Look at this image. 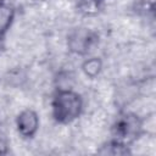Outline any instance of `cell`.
Returning a JSON list of instances; mask_svg holds the SVG:
<instances>
[{
	"mask_svg": "<svg viewBox=\"0 0 156 156\" xmlns=\"http://www.w3.org/2000/svg\"><path fill=\"white\" fill-rule=\"evenodd\" d=\"M82 99L72 90H58L52 100L54 118L62 124H67L78 118L82 111Z\"/></svg>",
	"mask_w": 156,
	"mask_h": 156,
	"instance_id": "1",
	"label": "cell"
},
{
	"mask_svg": "<svg viewBox=\"0 0 156 156\" xmlns=\"http://www.w3.org/2000/svg\"><path fill=\"white\" fill-rule=\"evenodd\" d=\"M143 129L141 119L134 113H123L121 115L113 124L112 132L115 140H118L123 144H128L139 138Z\"/></svg>",
	"mask_w": 156,
	"mask_h": 156,
	"instance_id": "2",
	"label": "cell"
},
{
	"mask_svg": "<svg viewBox=\"0 0 156 156\" xmlns=\"http://www.w3.org/2000/svg\"><path fill=\"white\" fill-rule=\"evenodd\" d=\"M98 40L99 37L95 32L87 28H79L69 34L68 48L72 52H76L78 55H85L95 46Z\"/></svg>",
	"mask_w": 156,
	"mask_h": 156,
	"instance_id": "3",
	"label": "cell"
},
{
	"mask_svg": "<svg viewBox=\"0 0 156 156\" xmlns=\"http://www.w3.org/2000/svg\"><path fill=\"white\" fill-rule=\"evenodd\" d=\"M17 129L20 134L24 138H32L39 127V118L38 115L33 110H24L22 111L17 119H16Z\"/></svg>",
	"mask_w": 156,
	"mask_h": 156,
	"instance_id": "4",
	"label": "cell"
},
{
	"mask_svg": "<svg viewBox=\"0 0 156 156\" xmlns=\"http://www.w3.org/2000/svg\"><path fill=\"white\" fill-rule=\"evenodd\" d=\"M15 17V10L13 7L0 4V38L5 35V33L9 30L12 21Z\"/></svg>",
	"mask_w": 156,
	"mask_h": 156,
	"instance_id": "5",
	"label": "cell"
},
{
	"mask_svg": "<svg viewBox=\"0 0 156 156\" xmlns=\"http://www.w3.org/2000/svg\"><path fill=\"white\" fill-rule=\"evenodd\" d=\"M99 154L115 156V155H128V154H130V151L127 147V144H123L118 140H112V141L107 143L106 145H104L99 150Z\"/></svg>",
	"mask_w": 156,
	"mask_h": 156,
	"instance_id": "6",
	"label": "cell"
},
{
	"mask_svg": "<svg viewBox=\"0 0 156 156\" xmlns=\"http://www.w3.org/2000/svg\"><path fill=\"white\" fill-rule=\"evenodd\" d=\"M82 68H83V72L85 73V76H88L90 78H95L102 68V62L99 57H91V58H88L84 61Z\"/></svg>",
	"mask_w": 156,
	"mask_h": 156,
	"instance_id": "7",
	"label": "cell"
},
{
	"mask_svg": "<svg viewBox=\"0 0 156 156\" xmlns=\"http://www.w3.org/2000/svg\"><path fill=\"white\" fill-rule=\"evenodd\" d=\"M105 0H79L78 1V7L82 12L87 15H91L99 11L100 6L104 4Z\"/></svg>",
	"mask_w": 156,
	"mask_h": 156,
	"instance_id": "8",
	"label": "cell"
},
{
	"mask_svg": "<svg viewBox=\"0 0 156 156\" xmlns=\"http://www.w3.org/2000/svg\"><path fill=\"white\" fill-rule=\"evenodd\" d=\"M6 152H7L6 146H5V145H4V144L0 141V155H1V154H6Z\"/></svg>",
	"mask_w": 156,
	"mask_h": 156,
	"instance_id": "9",
	"label": "cell"
},
{
	"mask_svg": "<svg viewBox=\"0 0 156 156\" xmlns=\"http://www.w3.org/2000/svg\"><path fill=\"white\" fill-rule=\"evenodd\" d=\"M4 1H5V0H0V4H4Z\"/></svg>",
	"mask_w": 156,
	"mask_h": 156,
	"instance_id": "10",
	"label": "cell"
}]
</instances>
